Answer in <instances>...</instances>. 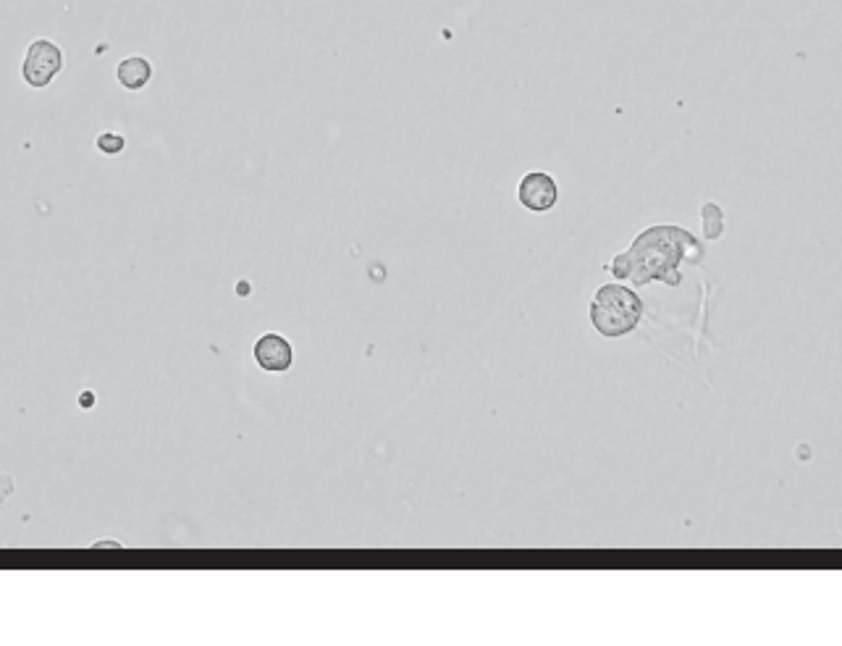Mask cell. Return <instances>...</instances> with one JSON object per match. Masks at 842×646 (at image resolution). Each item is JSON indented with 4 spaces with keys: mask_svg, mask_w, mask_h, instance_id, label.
<instances>
[{
    "mask_svg": "<svg viewBox=\"0 0 842 646\" xmlns=\"http://www.w3.org/2000/svg\"><path fill=\"white\" fill-rule=\"evenodd\" d=\"M701 253L698 239L682 226H648L633 239L627 253H620L612 260V271L617 279H633L635 287H643L648 281H664L669 287H677L682 281L680 263L685 258L696 260Z\"/></svg>",
    "mask_w": 842,
    "mask_h": 646,
    "instance_id": "cell-1",
    "label": "cell"
},
{
    "mask_svg": "<svg viewBox=\"0 0 842 646\" xmlns=\"http://www.w3.org/2000/svg\"><path fill=\"white\" fill-rule=\"evenodd\" d=\"M643 302L625 284H604L591 300V323L601 337H625L638 326Z\"/></svg>",
    "mask_w": 842,
    "mask_h": 646,
    "instance_id": "cell-2",
    "label": "cell"
},
{
    "mask_svg": "<svg viewBox=\"0 0 842 646\" xmlns=\"http://www.w3.org/2000/svg\"><path fill=\"white\" fill-rule=\"evenodd\" d=\"M63 66V53L58 45L50 40H37L29 45L27 56H24V66H21V77L29 87H48Z\"/></svg>",
    "mask_w": 842,
    "mask_h": 646,
    "instance_id": "cell-3",
    "label": "cell"
},
{
    "mask_svg": "<svg viewBox=\"0 0 842 646\" xmlns=\"http://www.w3.org/2000/svg\"><path fill=\"white\" fill-rule=\"evenodd\" d=\"M517 197H520L522 208H528L533 213H543L557 205L559 187L554 182V176L546 174V171H530V174L520 179Z\"/></svg>",
    "mask_w": 842,
    "mask_h": 646,
    "instance_id": "cell-4",
    "label": "cell"
},
{
    "mask_svg": "<svg viewBox=\"0 0 842 646\" xmlns=\"http://www.w3.org/2000/svg\"><path fill=\"white\" fill-rule=\"evenodd\" d=\"M252 355H255V363L263 368L265 373H286L294 363V347L292 342L276 331H268L263 337L255 342L252 347Z\"/></svg>",
    "mask_w": 842,
    "mask_h": 646,
    "instance_id": "cell-5",
    "label": "cell"
},
{
    "mask_svg": "<svg viewBox=\"0 0 842 646\" xmlns=\"http://www.w3.org/2000/svg\"><path fill=\"white\" fill-rule=\"evenodd\" d=\"M116 77H119V85L129 92H137L153 79V66L150 61L142 56H129L124 58L116 69Z\"/></svg>",
    "mask_w": 842,
    "mask_h": 646,
    "instance_id": "cell-6",
    "label": "cell"
},
{
    "mask_svg": "<svg viewBox=\"0 0 842 646\" xmlns=\"http://www.w3.org/2000/svg\"><path fill=\"white\" fill-rule=\"evenodd\" d=\"M703 218V237L717 239L724 232V213L717 203H706L701 211Z\"/></svg>",
    "mask_w": 842,
    "mask_h": 646,
    "instance_id": "cell-7",
    "label": "cell"
},
{
    "mask_svg": "<svg viewBox=\"0 0 842 646\" xmlns=\"http://www.w3.org/2000/svg\"><path fill=\"white\" fill-rule=\"evenodd\" d=\"M124 148H126L124 134L103 132L98 137V150H100V153H105V155H119Z\"/></svg>",
    "mask_w": 842,
    "mask_h": 646,
    "instance_id": "cell-8",
    "label": "cell"
},
{
    "mask_svg": "<svg viewBox=\"0 0 842 646\" xmlns=\"http://www.w3.org/2000/svg\"><path fill=\"white\" fill-rule=\"evenodd\" d=\"M16 492V481L11 473H0V510L8 505V499L14 497Z\"/></svg>",
    "mask_w": 842,
    "mask_h": 646,
    "instance_id": "cell-9",
    "label": "cell"
},
{
    "mask_svg": "<svg viewBox=\"0 0 842 646\" xmlns=\"http://www.w3.org/2000/svg\"><path fill=\"white\" fill-rule=\"evenodd\" d=\"M105 547L121 549V547H124V544H119V541H116V539H100V541H95V544H92V549H105Z\"/></svg>",
    "mask_w": 842,
    "mask_h": 646,
    "instance_id": "cell-10",
    "label": "cell"
},
{
    "mask_svg": "<svg viewBox=\"0 0 842 646\" xmlns=\"http://www.w3.org/2000/svg\"><path fill=\"white\" fill-rule=\"evenodd\" d=\"M79 405H82V408H92V405H95V394L82 392V397H79Z\"/></svg>",
    "mask_w": 842,
    "mask_h": 646,
    "instance_id": "cell-11",
    "label": "cell"
}]
</instances>
